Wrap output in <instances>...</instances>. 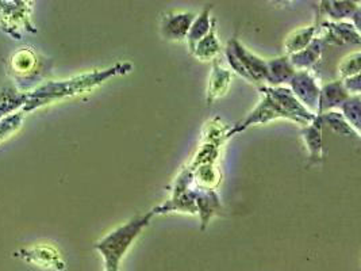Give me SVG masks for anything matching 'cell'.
<instances>
[{
    "instance_id": "6da1fadb",
    "label": "cell",
    "mask_w": 361,
    "mask_h": 271,
    "mask_svg": "<svg viewBox=\"0 0 361 271\" xmlns=\"http://www.w3.org/2000/svg\"><path fill=\"white\" fill-rule=\"evenodd\" d=\"M259 91L262 100L245 119L230 128L228 138L247 131L253 125H265L275 119H290L305 128L317 117L296 100L287 85H260Z\"/></svg>"
},
{
    "instance_id": "7a4b0ae2",
    "label": "cell",
    "mask_w": 361,
    "mask_h": 271,
    "mask_svg": "<svg viewBox=\"0 0 361 271\" xmlns=\"http://www.w3.org/2000/svg\"><path fill=\"white\" fill-rule=\"evenodd\" d=\"M133 66L130 63H116L113 67L102 71H94L90 73H84L80 76L68 79V80H57V82H47L44 85L35 87L32 92H27V100L22 107L23 113H29L37 110L51 102L60 101L73 95H79L85 91H90L98 85H103L109 79L129 73Z\"/></svg>"
},
{
    "instance_id": "3957f363",
    "label": "cell",
    "mask_w": 361,
    "mask_h": 271,
    "mask_svg": "<svg viewBox=\"0 0 361 271\" xmlns=\"http://www.w3.org/2000/svg\"><path fill=\"white\" fill-rule=\"evenodd\" d=\"M150 210L147 215H140L132 220L119 225L107 234L95 244V248L104 259V271H121V263L123 256L132 247L134 240L141 235V232L148 227L153 217Z\"/></svg>"
},
{
    "instance_id": "277c9868",
    "label": "cell",
    "mask_w": 361,
    "mask_h": 271,
    "mask_svg": "<svg viewBox=\"0 0 361 271\" xmlns=\"http://www.w3.org/2000/svg\"><path fill=\"white\" fill-rule=\"evenodd\" d=\"M226 60L231 69L249 83H265L267 60L256 56L245 48L234 35L225 49Z\"/></svg>"
},
{
    "instance_id": "5b68a950",
    "label": "cell",
    "mask_w": 361,
    "mask_h": 271,
    "mask_svg": "<svg viewBox=\"0 0 361 271\" xmlns=\"http://www.w3.org/2000/svg\"><path fill=\"white\" fill-rule=\"evenodd\" d=\"M300 102L314 116H319V97H321V82L314 71H295L287 85Z\"/></svg>"
},
{
    "instance_id": "8992f818",
    "label": "cell",
    "mask_w": 361,
    "mask_h": 271,
    "mask_svg": "<svg viewBox=\"0 0 361 271\" xmlns=\"http://www.w3.org/2000/svg\"><path fill=\"white\" fill-rule=\"evenodd\" d=\"M32 3L26 1H0V26L4 32L11 34L18 40V29L35 32L30 23Z\"/></svg>"
},
{
    "instance_id": "52a82bcc",
    "label": "cell",
    "mask_w": 361,
    "mask_h": 271,
    "mask_svg": "<svg viewBox=\"0 0 361 271\" xmlns=\"http://www.w3.org/2000/svg\"><path fill=\"white\" fill-rule=\"evenodd\" d=\"M318 35L325 41V45H360V30L349 20L345 22H321Z\"/></svg>"
},
{
    "instance_id": "ba28073f",
    "label": "cell",
    "mask_w": 361,
    "mask_h": 271,
    "mask_svg": "<svg viewBox=\"0 0 361 271\" xmlns=\"http://www.w3.org/2000/svg\"><path fill=\"white\" fill-rule=\"evenodd\" d=\"M197 14L188 11H168L160 20V33L166 41H183Z\"/></svg>"
},
{
    "instance_id": "9c48e42d",
    "label": "cell",
    "mask_w": 361,
    "mask_h": 271,
    "mask_svg": "<svg viewBox=\"0 0 361 271\" xmlns=\"http://www.w3.org/2000/svg\"><path fill=\"white\" fill-rule=\"evenodd\" d=\"M41 59L30 48H20L11 57V69L18 83H26V80H37L41 72Z\"/></svg>"
},
{
    "instance_id": "30bf717a",
    "label": "cell",
    "mask_w": 361,
    "mask_h": 271,
    "mask_svg": "<svg viewBox=\"0 0 361 271\" xmlns=\"http://www.w3.org/2000/svg\"><path fill=\"white\" fill-rule=\"evenodd\" d=\"M317 6L318 17L325 16L330 22H345L349 19L352 22L353 17L360 13V1H319Z\"/></svg>"
},
{
    "instance_id": "8fae6325",
    "label": "cell",
    "mask_w": 361,
    "mask_h": 271,
    "mask_svg": "<svg viewBox=\"0 0 361 271\" xmlns=\"http://www.w3.org/2000/svg\"><path fill=\"white\" fill-rule=\"evenodd\" d=\"M212 63H213V71L209 80L207 95H206L207 104H213L218 98L224 97L228 92L231 85V78H233V73L228 68L224 67L219 63V59H215Z\"/></svg>"
},
{
    "instance_id": "7c38bea8",
    "label": "cell",
    "mask_w": 361,
    "mask_h": 271,
    "mask_svg": "<svg viewBox=\"0 0 361 271\" xmlns=\"http://www.w3.org/2000/svg\"><path fill=\"white\" fill-rule=\"evenodd\" d=\"M295 73L288 56H279L276 59L267 60V78L265 83L271 87H280L290 83L291 78Z\"/></svg>"
},
{
    "instance_id": "4fadbf2b",
    "label": "cell",
    "mask_w": 361,
    "mask_h": 271,
    "mask_svg": "<svg viewBox=\"0 0 361 271\" xmlns=\"http://www.w3.org/2000/svg\"><path fill=\"white\" fill-rule=\"evenodd\" d=\"M322 122L319 116L309 124L307 126L300 129V137L309 153L310 160L314 163H319L324 160V148H322Z\"/></svg>"
},
{
    "instance_id": "5bb4252c",
    "label": "cell",
    "mask_w": 361,
    "mask_h": 271,
    "mask_svg": "<svg viewBox=\"0 0 361 271\" xmlns=\"http://www.w3.org/2000/svg\"><path fill=\"white\" fill-rule=\"evenodd\" d=\"M325 41L317 35L309 47H306L303 51L298 52L295 54L288 56L293 67L295 71H314V67L319 63L322 57V52L325 48Z\"/></svg>"
},
{
    "instance_id": "9a60e30c",
    "label": "cell",
    "mask_w": 361,
    "mask_h": 271,
    "mask_svg": "<svg viewBox=\"0 0 361 271\" xmlns=\"http://www.w3.org/2000/svg\"><path fill=\"white\" fill-rule=\"evenodd\" d=\"M350 94L345 90L343 80L337 79L329 82L321 87V97H319V112L321 114L329 110H338L340 106L344 103Z\"/></svg>"
},
{
    "instance_id": "2e32d148",
    "label": "cell",
    "mask_w": 361,
    "mask_h": 271,
    "mask_svg": "<svg viewBox=\"0 0 361 271\" xmlns=\"http://www.w3.org/2000/svg\"><path fill=\"white\" fill-rule=\"evenodd\" d=\"M195 203H197V213L202 220V231H204L214 216L219 215L222 209L221 200L215 190L206 188V190H197Z\"/></svg>"
},
{
    "instance_id": "e0dca14e",
    "label": "cell",
    "mask_w": 361,
    "mask_h": 271,
    "mask_svg": "<svg viewBox=\"0 0 361 271\" xmlns=\"http://www.w3.org/2000/svg\"><path fill=\"white\" fill-rule=\"evenodd\" d=\"M212 10H213V6L212 4H207L202 13L195 17L191 28H190V32L187 34V45H188V51L190 53L194 51L195 45L197 42L206 37L207 33L210 32L212 26H213L214 18L212 17Z\"/></svg>"
},
{
    "instance_id": "ac0fdd59",
    "label": "cell",
    "mask_w": 361,
    "mask_h": 271,
    "mask_svg": "<svg viewBox=\"0 0 361 271\" xmlns=\"http://www.w3.org/2000/svg\"><path fill=\"white\" fill-rule=\"evenodd\" d=\"M221 42L216 35V19L214 18L213 26L206 37H203L191 52V54L200 61H213L221 53Z\"/></svg>"
},
{
    "instance_id": "d6986e66",
    "label": "cell",
    "mask_w": 361,
    "mask_h": 271,
    "mask_svg": "<svg viewBox=\"0 0 361 271\" xmlns=\"http://www.w3.org/2000/svg\"><path fill=\"white\" fill-rule=\"evenodd\" d=\"M318 32H319V22H315L312 26L302 28V29H298L295 32H293L284 41L286 56H291L298 52L303 51L318 35Z\"/></svg>"
},
{
    "instance_id": "ffe728a7",
    "label": "cell",
    "mask_w": 361,
    "mask_h": 271,
    "mask_svg": "<svg viewBox=\"0 0 361 271\" xmlns=\"http://www.w3.org/2000/svg\"><path fill=\"white\" fill-rule=\"evenodd\" d=\"M27 92H20L14 85H7L0 91V119L10 116L18 107H23Z\"/></svg>"
},
{
    "instance_id": "44dd1931",
    "label": "cell",
    "mask_w": 361,
    "mask_h": 271,
    "mask_svg": "<svg viewBox=\"0 0 361 271\" xmlns=\"http://www.w3.org/2000/svg\"><path fill=\"white\" fill-rule=\"evenodd\" d=\"M319 119L322 125H328L329 128L338 136L344 137H356L360 138V133H357L343 117V114L338 110H329L322 114H319Z\"/></svg>"
},
{
    "instance_id": "7402d4cb",
    "label": "cell",
    "mask_w": 361,
    "mask_h": 271,
    "mask_svg": "<svg viewBox=\"0 0 361 271\" xmlns=\"http://www.w3.org/2000/svg\"><path fill=\"white\" fill-rule=\"evenodd\" d=\"M360 95H350V97L340 106V109H338V112L343 114V117L346 119V122H348L357 133H360Z\"/></svg>"
},
{
    "instance_id": "603a6c76",
    "label": "cell",
    "mask_w": 361,
    "mask_h": 271,
    "mask_svg": "<svg viewBox=\"0 0 361 271\" xmlns=\"http://www.w3.org/2000/svg\"><path fill=\"white\" fill-rule=\"evenodd\" d=\"M361 71L360 52L356 51L343 59V61L338 66V79L344 80L348 78H352L355 75H359Z\"/></svg>"
},
{
    "instance_id": "cb8c5ba5",
    "label": "cell",
    "mask_w": 361,
    "mask_h": 271,
    "mask_svg": "<svg viewBox=\"0 0 361 271\" xmlns=\"http://www.w3.org/2000/svg\"><path fill=\"white\" fill-rule=\"evenodd\" d=\"M23 112H19L13 116H6L0 119V140L17 131L23 121Z\"/></svg>"
},
{
    "instance_id": "d4e9b609",
    "label": "cell",
    "mask_w": 361,
    "mask_h": 271,
    "mask_svg": "<svg viewBox=\"0 0 361 271\" xmlns=\"http://www.w3.org/2000/svg\"><path fill=\"white\" fill-rule=\"evenodd\" d=\"M345 90L350 94V95H360L361 92V78L360 73L355 75L352 78H348L343 80Z\"/></svg>"
}]
</instances>
